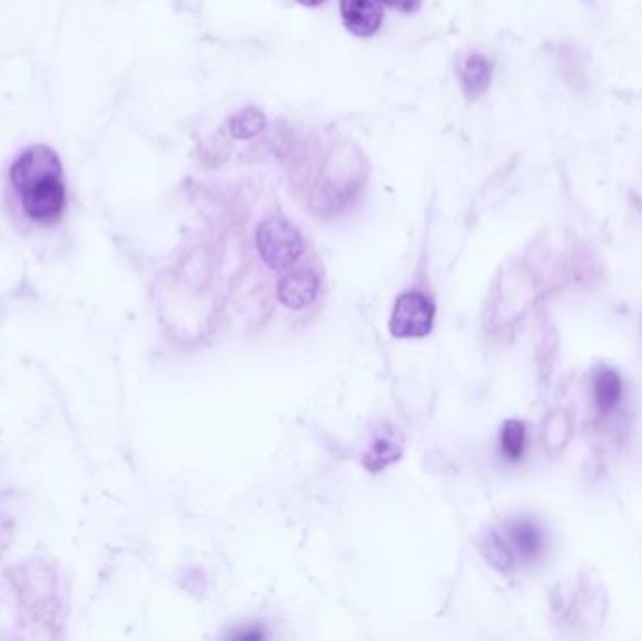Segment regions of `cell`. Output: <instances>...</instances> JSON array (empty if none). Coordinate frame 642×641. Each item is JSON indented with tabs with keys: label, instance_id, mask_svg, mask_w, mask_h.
<instances>
[{
	"label": "cell",
	"instance_id": "obj_8",
	"mask_svg": "<svg viewBox=\"0 0 642 641\" xmlns=\"http://www.w3.org/2000/svg\"><path fill=\"white\" fill-rule=\"evenodd\" d=\"M507 536H510L511 545L518 555L524 559H534L540 555L541 548H543V536L535 523L532 521H515L507 526Z\"/></svg>",
	"mask_w": 642,
	"mask_h": 641
},
{
	"label": "cell",
	"instance_id": "obj_4",
	"mask_svg": "<svg viewBox=\"0 0 642 641\" xmlns=\"http://www.w3.org/2000/svg\"><path fill=\"white\" fill-rule=\"evenodd\" d=\"M340 16L346 29L359 38L373 37L384 23L379 0H340Z\"/></svg>",
	"mask_w": 642,
	"mask_h": 641
},
{
	"label": "cell",
	"instance_id": "obj_10",
	"mask_svg": "<svg viewBox=\"0 0 642 641\" xmlns=\"http://www.w3.org/2000/svg\"><path fill=\"white\" fill-rule=\"evenodd\" d=\"M265 127V117L258 109H245L231 121V132L235 138H250Z\"/></svg>",
	"mask_w": 642,
	"mask_h": 641
},
{
	"label": "cell",
	"instance_id": "obj_9",
	"mask_svg": "<svg viewBox=\"0 0 642 641\" xmlns=\"http://www.w3.org/2000/svg\"><path fill=\"white\" fill-rule=\"evenodd\" d=\"M500 444H502V452L507 460H521L524 448H526V427H524L523 422H518V420L505 422Z\"/></svg>",
	"mask_w": 642,
	"mask_h": 641
},
{
	"label": "cell",
	"instance_id": "obj_5",
	"mask_svg": "<svg viewBox=\"0 0 642 641\" xmlns=\"http://www.w3.org/2000/svg\"><path fill=\"white\" fill-rule=\"evenodd\" d=\"M319 280L313 272L289 273L278 285V297L289 309H305L316 299Z\"/></svg>",
	"mask_w": 642,
	"mask_h": 641
},
{
	"label": "cell",
	"instance_id": "obj_13",
	"mask_svg": "<svg viewBox=\"0 0 642 641\" xmlns=\"http://www.w3.org/2000/svg\"><path fill=\"white\" fill-rule=\"evenodd\" d=\"M297 2L303 7H319V4H324L325 0H297Z\"/></svg>",
	"mask_w": 642,
	"mask_h": 641
},
{
	"label": "cell",
	"instance_id": "obj_3",
	"mask_svg": "<svg viewBox=\"0 0 642 641\" xmlns=\"http://www.w3.org/2000/svg\"><path fill=\"white\" fill-rule=\"evenodd\" d=\"M434 324V303L423 292H404L398 296L391 316V333L398 339H419L431 333Z\"/></svg>",
	"mask_w": 642,
	"mask_h": 641
},
{
	"label": "cell",
	"instance_id": "obj_2",
	"mask_svg": "<svg viewBox=\"0 0 642 641\" xmlns=\"http://www.w3.org/2000/svg\"><path fill=\"white\" fill-rule=\"evenodd\" d=\"M259 255L270 269H288L303 255L299 231L280 217H270L258 228Z\"/></svg>",
	"mask_w": 642,
	"mask_h": 641
},
{
	"label": "cell",
	"instance_id": "obj_11",
	"mask_svg": "<svg viewBox=\"0 0 642 641\" xmlns=\"http://www.w3.org/2000/svg\"><path fill=\"white\" fill-rule=\"evenodd\" d=\"M398 457V448L395 446V442L382 441L374 446L373 454L368 455L366 460V465H373L374 461H378L379 466L389 465L393 461Z\"/></svg>",
	"mask_w": 642,
	"mask_h": 641
},
{
	"label": "cell",
	"instance_id": "obj_6",
	"mask_svg": "<svg viewBox=\"0 0 642 641\" xmlns=\"http://www.w3.org/2000/svg\"><path fill=\"white\" fill-rule=\"evenodd\" d=\"M493 65L483 55H468L461 65V86L470 100L480 98L488 89Z\"/></svg>",
	"mask_w": 642,
	"mask_h": 641
},
{
	"label": "cell",
	"instance_id": "obj_7",
	"mask_svg": "<svg viewBox=\"0 0 642 641\" xmlns=\"http://www.w3.org/2000/svg\"><path fill=\"white\" fill-rule=\"evenodd\" d=\"M622 394H624V386H622V378H620L619 373L601 367L594 381V397L597 411L601 414L613 412L619 406Z\"/></svg>",
	"mask_w": 642,
	"mask_h": 641
},
{
	"label": "cell",
	"instance_id": "obj_1",
	"mask_svg": "<svg viewBox=\"0 0 642 641\" xmlns=\"http://www.w3.org/2000/svg\"><path fill=\"white\" fill-rule=\"evenodd\" d=\"M10 183L24 215L37 225H55L67 206L59 155L48 146L24 149L10 168Z\"/></svg>",
	"mask_w": 642,
	"mask_h": 641
},
{
	"label": "cell",
	"instance_id": "obj_12",
	"mask_svg": "<svg viewBox=\"0 0 642 641\" xmlns=\"http://www.w3.org/2000/svg\"><path fill=\"white\" fill-rule=\"evenodd\" d=\"M382 2H384L385 7L398 10V12L414 13L419 10L423 0H382Z\"/></svg>",
	"mask_w": 642,
	"mask_h": 641
}]
</instances>
